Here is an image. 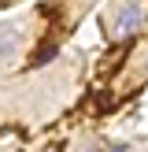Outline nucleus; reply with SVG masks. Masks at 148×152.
<instances>
[{
	"instance_id": "obj_3",
	"label": "nucleus",
	"mask_w": 148,
	"mask_h": 152,
	"mask_svg": "<svg viewBox=\"0 0 148 152\" xmlns=\"http://www.w3.org/2000/svg\"><path fill=\"white\" fill-rule=\"evenodd\" d=\"M56 52H59L56 45H41V52L33 56V63H37V67H41V63H52V59H56Z\"/></svg>"
},
{
	"instance_id": "obj_2",
	"label": "nucleus",
	"mask_w": 148,
	"mask_h": 152,
	"mask_svg": "<svg viewBox=\"0 0 148 152\" xmlns=\"http://www.w3.org/2000/svg\"><path fill=\"white\" fill-rule=\"evenodd\" d=\"M126 56H130V45H115V48L107 52V59L100 63V74H104V78H111V74L118 71V63H122Z\"/></svg>"
},
{
	"instance_id": "obj_4",
	"label": "nucleus",
	"mask_w": 148,
	"mask_h": 152,
	"mask_svg": "<svg viewBox=\"0 0 148 152\" xmlns=\"http://www.w3.org/2000/svg\"><path fill=\"white\" fill-rule=\"evenodd\" d=\"M104 152H130V145H126V141H118V145H107Z\"/></svg>"
},
{
	"instance_id": "obj_1",
	"label": "nucleus",
	"mask_w": 148,
	"mask_h": 152,
	"mask_svg": "<svg viewBox=\"0 0 148 152\" xmlns=\"http://www.w3.org/2000/svg\"><path fill=\"white\" fill-rule=\"evenodd\" d=\"M141 15H144V11H141L137 4H126L122 11H118V19H115V34H122V37H130L133 30L141 26Z\"/></svg>"
}]
</instances>
